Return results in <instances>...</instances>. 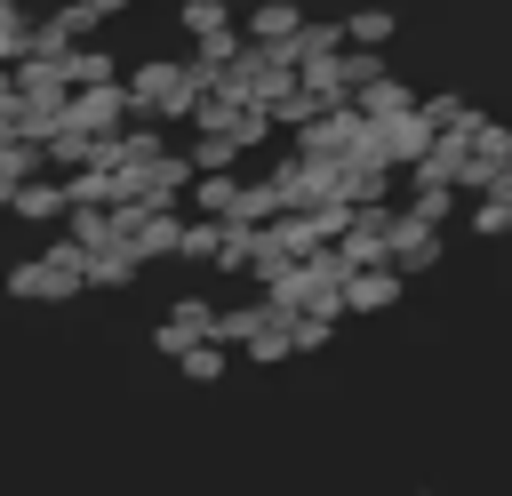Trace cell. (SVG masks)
Returning a JSON list of instances; mask_svg holds the SVG:
<instances>
[{
  "label": "cell",
  "mask_w": 512,
  "mask_h": 496,
  "mask_svg": "<svg viewBox=\"0 0 512 496\" xmlns=\"http://www.w3.org/2000/svg\"><path fill=\"white\" fill-rule=\"evenodd\" d=\"M176 16H184V32H192V40H208V32H232V8H224V0H184Z\"/></svg>",
  "instance_id": "5bb4252c"
},
{
  "label": "cell",
  "mask_w": 512,
  "mask_h": 496,
  "mask_svg": "<svg viewBox=\"0 0 512 496\" xmlns=\"http://www.w3.org/2000/svg\"><path fill=\"white\" fill-rule=\"evenodd\" d=\"M216 248H224V224H216V216L184 224V264H192V256H200V264H216Z\"/></svg>",
  "instance_id": "2e32d148"
},
{
  "label": "cell",
  "mask_w": 512,
  "mask_h": 496,
  "mask_svg": "<svg viewBox=\"0 0 512 496\" xmlns=\"http://www.w3.org/2000/svg\"><path fill=\"white\" fill-rule=\"evenodd\" d=\"M344 40H352V48H384V40H392V8H352V16H344Z\"/></svg>",
  "instance_id": "7c38bea8"
},
{
  "label": "cell",
  "mask_w": 512,
  "mask_h": 496,
  "mask_svg": "<svg viewBox=\"0 0 512 496\" xmlns=\"http://www.w3.org/2000/svg\"><path fill=\"white\" fill-rule=\"evenodd\" d=\"M64 240H80L88 256H96V248H128L120 208H72V216H64Z\"/></svg>",
  "instance_id": "5b68a950"
},
{
  "label": "cell",
  "mask_w": 512,
  "mask_h": 496,
  "mask_svg": "<svg viewBox=\"0 0 512 496\" xmlns=\"http://www.w3.org/2000/svg\"><path fill=\"white\" fill-rule=\"evenodd\" d=\"M32 32H40V24H32L16 0H0V72H16V64L32 56Z\"/></svg>",
  "instance_id": "30bf717a"
},
{
  "label": "cell",
  "mask_w": 512,
  "mask_h": 496,
  "mask_svg": "<svg viewBox=\"0 0 512 496\" xmlns=\"http://www.w3.org/2000/svg\"><path fill=\"white\" fill-rule=\"evenodd\" d=\"M448 208H456V192H416V200H408L416 224H448Z\"/></svg>",
  "instance_id": "ffe728a7"
},
{
  "label": "cell",
  "mask_w": 512,
  "mask_h": 496,
  "mask_svg": "<svg viewBox=\"0 0 512 496\" xmlns=\"http://www.w3.org/2000/svg\"><path fill=\"white\" fill-rule=\"evenodd\" d=\"M72 88H120V64L104 48H72Z\"/></svg>",
  "instance_id": "4fadbf2b"
},
{
  "label": "cell",
  "mask_w": 512,
  "mask_h": 496,
  "mask_svg": "<svg viewBox=\"0 0 512 496\" xmlns=\"http://www.w3.org/2000/svg\"><path fill=\"white\" fill-rule=\"evenodd\" d=\"M240 192H248L240 176H200V184H192V208L216 216V224H232V216H240Z\"/></svg>",
  "instance_id": "9c48e42d"
},
{
  "label": "cell",
  "mask_w": 512,
  "mask_h": 496,
  "mask_svg": "<svg viewBox=\"0 0 512 496\" xmlns=\"http://www.w3.org/2000/svg\"><path fill=\"white\" fill-rule=\"evenodd\" d=\"M440 264V224H416L408 208H392V272H432Z\"/></svg>",
  "instance_id": "3957f363"
},
{
  "label": "cell",
  "mask_w": 512,
  "mask_h": 496,
  "mask_svg": "<svg viewBox=\"0 0 512 496\" xmlns=\"http://www.w3.org/2000/svg\"><path fill=\"white\" fill-rule=\"evenodd\" d=\"M352 104H360V112H368V120H376V128H384V120H400V112H416V104H424V96H408V88H400V80H392V72H384V80H376V88H360V96H352Z\"/></svg>",
  "instance_id": "ba28073f"
},
{
  "label": "cell",
  "mask_w": 512,
  "mask_h": 496,
  "mask_svg": "<svg viewBox=\"0 0 512 496\" xmlns=\"http://www.w3.org/2000/svg\"><path fill=\"white\" fill-rule=\"evenodd\" d=\"M336 336V312H296V352H320Z\"/></svg>",
  "instance_id": "ac0fdd59"
},
{
  "label": "cell",
  "mask_w": 512,
  "mask_h": 496,
  "mask_svg": "<svg viewBox=\"0 0 512 496\" xmlns=\"http://www.w3.org/2000/svg\"><path fill=\"white\" fill-rule=\"evenodd\" d=\"M232 160H240L232 136H200V144H192V168H200V176H232Z\"/></svg>",
  "instance_id": "9a60e30c"
},
{
  "label": "cell",
  "mask_w": 512,
  "mask_h": 496,
  "mask_svg": "<svg viewBox=\"0 0 512 496\" xmlns=\"http://www.w3.org/2000/svg\"><path fill=\"white\" fill-rule=\"evenodd\" d=\"M136 272H144L136 248H96V256H88V288H128Z\"/></svg>",
  "instance_id": "8fae6325"
},
{
  "label": "cell",
  "mask_w": 512,
  "mask_h": 496,
  "mask_svg": "<svg viewBox=\"0 0 512 496\" xmlns=\"http://www.w3.org/2000/svg\"><path fill=\"white\" fill-rule=\"evenodd\" d=\"M8 216H24V224H64V216H72V192L40 176V184H24V192L8 200Z\"/></svg>",
  "instance_id": "52a82bcc"
},
{
  "label": "cell",
  "mask_w": 512,
  "mask_h": 496,
  "mask_svg": "<svg viewBox=\"0 0 512 496\" xmlns=\"http://www.w3.org/2000/svg\"><path fill=\"white\" fill-rule=\"evenodd\" d=\"M248 48H288L296 32H304V16H296V0H264V8H248Z\"/></svg>",
  "instance_id": "277c9868"
},
{
  "label": "cell",
  "mask_w": 512,
  "mask_h": 496,
  "mask_svg": "<svg viewBox=\"0 0 512 496\" xmlns=\"http://www.w3.org/2000/svg\"><path fill=\"white\" fill-rule=\"evenodd\" d=\"M472 232H480V240H504V232H512V200H480V208H472Z\"/></svg>",
  "instance_id": "d6986e66"
},
{
  "label": "cell",
  "mask_w": 512,
  "mask_h": 496,
  "mask_svg": "<svg viewBox=\"0 0 512 496\" xmlns=\"http://www.w3.org/2000/svg\"><path fill=\"white\" fill-rule=\"evenodd\" d=\"M128 120H136L128 80H120V88H80V96H72V112H64V128H80V136H120Z\"/></svg>",
  "instance_id": "6da1fadb"
},
{
  "label": "cell",
  "mask_w": 512,
  "mask_h": 496,
  "mask_svg": "<svg viewBox=\"0 0 512 496\" xmlns=\"http://www.w3.org/2000/svg\"><path fill=\"white\" fill-rule=\"evenodd\" d=\"M176 368H184V384H216V376H224V344H192Z\"/></svg>",
  "instance_id": "e0dca14e"
},
{
  "label": "cell",
  "mask_w": 512,
  "mask_h": 496,
  "mask_svg": "<svg viewBox=\"0 0 512 496\" xmlns=\"http://www.w3.org/2000/svg\"><path fill=\"white\" fill-rule=\"evenodd\" d=\"M16 304H64V296H80L88 280L80 272H64V264H48V256H24V264H8V280H0Z\"/></svg>",
  "instance_id": "7a4b0ae2"
},
{
  "label": "cell",
  "mask_w": 512,
  "mask_h": 496,
  "mask_svg": "<svg viewBox=\"0 0 512 496\" xmlns=\"http://www.w3.org/2000/svg\"><path fill=\"white\" fill-rule=\"evenodd\" d=\"M392 304H400V272H392V264L344 280V312H392Z\"/></svg>",
  "instance_id": "8992f818"
}]
</instances>
